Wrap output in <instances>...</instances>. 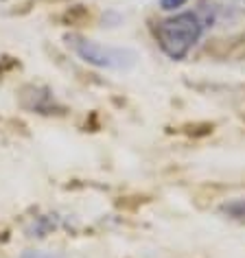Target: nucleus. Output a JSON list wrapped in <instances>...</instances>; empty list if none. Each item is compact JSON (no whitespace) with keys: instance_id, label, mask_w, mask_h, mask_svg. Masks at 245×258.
<instances>
[{"instance_id":"3","label":"nucleus","mask_w":245,"mask_h":258,"mask_svg":"<svg viewBox=\"0 0 245 258\" xmlns=\"http://www.w3.org/2000/svg\"><path fill=\"white\" fill-rule=\"evenodd\" d=\"M22 105L27 109H33V112H40V114H48L50 109L55 107V99H53V92L46 88H35V86H29L22 90Z\"/></svg>"},{"instance_id":"7","label":"nucleus","mask_w":245,"mask_h":258,"mask_svg":"<svg viewBox=\"0 0 245 258\" xmlns=\"http://www.w3.org/2000/svg\"><path fill=\"white\" fill-rule=\"evenodd\" d=\"M186 3H189V0H160V7H162L164 11H175Z\"/></svg>"},{"instance_id":"5","label":"nucleus","mask_w":245,"mask_h":258,"mask_svg":"<svg viewBox=\"0 0 245 258\" xmlns=\"http://www.w3.org/2000/svg\"><path fill=\"white\" fill-rule=\"evenodd\" d=\"M50 230H55V223L48 217H40L35 219L33 225L29 228V236H46Z\"/></svg>"},{"instance_id":"1","label":"nucleus","mask_w":245,"mask_h":258,"mask_svg":"<svg viewBox=\"0 0 245 258\" xmlns=\"http://www.w3.org/2000/svg\"><path fill=\"white\" fill-rule=\"evenodd\" d=\"M206 24L197 11H184L166 20H160L153 29V35L158 40V46L171 59H184L191 53V48L204 35Z\"/></svg>"},{"instance_id":"2","label":"nucleus","mask_w":245,"mask_h":258,"mask_svg":"<svg viewBox=\"0 0 245 258\" xmlns=\"http://www.w3.org/2000/svg\"><path fill=\"white\" fill-rule=\"evenodd\" d=\"M68 46L75 50V55L81 61L96 68L122 70L125 73V70H132L138 63V55L132 48L109 46V44H101L81 35H68Z\"/></svg>"},{"instance_id":"4","label":"nucleus","mask_w":245,"mask_h":258,"mask_svg":"<svg viewBox=\"0 0 245 258\" xmlns=\"http://www.w3.org/2000/svg\"><path fill=\"white\" fill-rule=\"evenodd\" d=\"M230 219H238V221H245V199H234V202L223 204L221 208Z\"/></svg>"},{"instance_id":"6","label":"nucleus","mask_w":245,"mask_h":258,"mask_svg":"<svg viewBox=\"0 0 245 258\" xmlns=\"http://www.w3.org/2000/svg\"><path fill=\"white\" fill-rule=\"evenodd\" d=\"M22 258H64L62 254H53V251H40V249H29L24 251Z\"/></svg>"}]
</instances>
